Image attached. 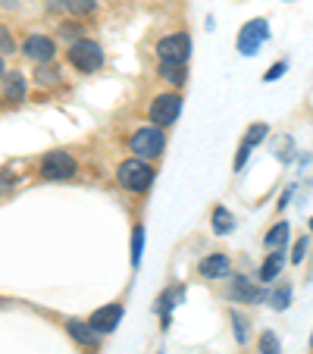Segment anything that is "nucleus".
<instances>
[{
	"mask_svg": "<svg viewBox=\"0 0 313 354\" xmlns=\"http://www.w3.org/2000/svg\"><path fill=\"white\" fill-rule=\"evenodd\" d=\"M182 113V97L179 94H160L151 104V122L153 126H169L176 122V116Z\"/></svg>",
	"mask_w": 313,
	"mask_h": 354,
	"instance_id": "obj_5",
	"label": "nucleus"
},
{
	"mask_svg": "<svg viewBox=\"0 0 313 354\" xmlns=\"http://www.w3.org/2000/svg\"><path fill=\"white\" fill-rule=\"evenodd\" d=\"M188 50H191L188 35H167V38L157 44V57H160L163 63H185Z\"/></svg>",
	"mask_w": 313,
	"mask_h": 354,
	"instance_id": "obj_6",
	"label": "nucleus"
},
{
	"mask_svg": "<svg viewBox=\"0 0 313 354\" xmlns=\"http://www.w3.org/2000/svg\"><path fill=\"white\" fill-rule=\"evenodd\" d=\"M285 239H288V223H276V226L269 229V235H267V245L269 248H282L285 245Z\"/></svg>",
	"mask_w": 313,
	"mask_h": 354,
	"instance_id": "obj_16",
	"label": "nucleus"
},
{
	"mask_svg": "<svg viewBox=\"0 0 313 354\" xmlns=\"http://www.w3.org/2000/svg\"><path fill=\"white\" fill-rule=\"evenodd\" d=\"M232 295H235V298H238V301H254V298H257V288H254L251 282L245 279V276H238V279H235Z\"/></svg>",
	"mask_w": 313,
	"mask_h": 354,
	"instance_id": "obj_15",
	"label": "nucleus"
},
{
	"mask_svg": "<svg viewBox=\"0 0 313 354\" xmlns=\"http://www.w3.org/2000/svg\"><path fill=\"white\" fill-rule=\"evenodd\" d=\"M41 176H47V179H73L75 176V160L73 154H66V151H50V154L41 160Z\"/></svg>",
	"mask_w": 313,
	"mask_h": 354,
	"instance_id": "obj_4",
	"label": "nucleus"
},
{
	"mask_svg": "<svg viewBox=\"0 0 313 354\" xmlns=\"http://www.w3.org/2000/svg\"><path fill=\"white\" fill-rule=\"evenodd\" d=\"M73 10H94V0H73Z\"/></svg>",
	"mask_w": 313,
	"mask_h": 354,
	"instance_id": "obj_26",
	"label": "nucleus"
},
{
	"mask_svg": "<svg viewBox=\"0 0 313 354\" xmlns=\"http://www.w3.org/2000/svg\"><path fill=\"white\" fill-rule=\"evenodd\" d=\"M69 333H73L75 339H79L82 345H88V348H91L94 342H97V333L91 329V323H79V320H73V323H69Z\"/></svg>",
	"mask_w": 313,
	"mask_h": 354,
	"instance_id": "obj_13",
	"label": "nucleus"
},
{
	"mask_svg": "<svg viewBox=\"0 0 313 354\" xmlns=\"http://www.w3.org/2000/svg\"><path fill=\"white\" fill-rule=\"evenodd\" d=\"M263 135H267V126H263V122H257V126H254L251 132L245 135V145H251V147H254L257 141H263Z\"/></svg>",
	"mask_w": 313,
	"mask_h": 354,
	"instance_id": "obj_20",
	"label": "nucleus"
},
{
	"mask_svg": "<svg viewBox=\"0 0 313 354\" xmlns=\"http://www.w3.org/2000/svg\"><path fill=\"white\" fill-rule=\"evenodd\" d=\"M160 75L167 82H173V85H182V82H185V66H182V63H163Z\"/></svg>",
	"mask_w": 313,
	"mask_h": 354,
	"instance_id": "obj_14",
	"label": "nucleus"
},
{
	"mask_svg": "<svg viewBox=\"0 0 313 354\" xmlns=\"http://www.w3.org/2000/svg\"><path fill=\"white\" fill-rule=\"evenodd\" d=\"M151 179H153L151 167L141 160H126L120 167V185L129 188V192H147V188H151Z\"/></svg>",
	"mask_w": 313,
	"mask_h": 354,
	"instance_id": "obj_3",
	"label": "nucleus"
},
{
	"mask_svg": "<svg viewBox=\"0 0 313 354\" xmlns=\"http://www.w3.org/2000/svg\"><path fill=\"white\" fill-rule=\"evenodd\" d=\"M304 251H307V239H301L298 245H294V254H292V261H294V263H301V261H304Z\"/></svg>",
	"mask_w": 313,
	"mask_h": 354,
	"instance_id": "obj_23",
	"label": "nucleus"
},
{
	"mask_svg": "<svg viewBox=\"0 0 313 354\" xmlns=\"http://www.w3.org/2000/svg\"><path fill=\"white\" fill-rule=\"evenodd\" d=\"M163 147H167V138H163L160 126H144L132 135V151L138 157H157L163 154Z\"/></svg>",
	"mask_w": 313,
	"mask_h": 354,
	"instance_id": "obj_1",
	"label": "nucleus"
},
{
	"mask_svg": "<svg viewBox=\"0 0 313 354\" xmlns=\"http://www.w3.org/2000/svg\"><path fill=\"white\" fill-rule=\"evenodd\" d=\"M35 75H38V85H41V88L57 85V82H60V69H57V66H41Z\"/></svg>",
	"mask_w": 313,
	"mask_h": 354,
	"instance_id": "obj_18",
	"label": "nucleus"
},
{
	"mask_svg": "<svg viewBox=\"0 0 313 354\" xmlns=\"http://www.w3.org/2000/svg\"><path fill=\"white\" fill-rule=\"evenodd\" d=\"M247 151H251V145H241L238 157H235V169H241V167H245V160H247Z\"/></svg>",
	"mask_w": 313,
	"mask_h": 354,
	"instance_id": "obj_25",
	"label": "nucleus"
},
{
	"mask_svg": "<svg viewBox=\"0 0 313 354\" xmlns=\"http://www.w3.org/2000/svg\"><path fill=\"white\" fill-rule=\"evenodd\" d=\"M3 97L10 100V104H19L22 97H26V79H22L19 73H13V75H3Z\"/></svg>",
	"mask_w": 313,
	"mask_h": 354,
	"instance_id": "obj_11",
	"label": "nucleus"
},
{
	"mask_svg": "<svg viewBox=\"0 0 313 354\" xmlns=\"http://www.w3.org/2000/svg\"><path fill=\"white\" fill-rule=\"evenodd\" d=\"M122 320V308L120 304H110V308H100L97 314L91 317V329L94 333H113Z\"/></svg>",
	"mask_w": 313,
	"mask_h": 354,
	"instance_id": "obj_9",
	"label": "nucleus"
},
{
	"mask_svg": "<svg viewBox=\"0 0 313 354\" xmlns=\"http://www.w3.org/2000/svg\"><path fill=\"white\" fill-rule=\"evenodd\" d=\"M288 298H292V288L282 286L279 292H273V298H269V301H273V308H276V310H285V308H288Z\"/></svg>",
	"mask_w": 313,
	"mask_h": 354,
	"instance_id": "obj_19",
	"label": "nucleus"
},
{
	"mask_svg": "<svg viewBox=\"0 0 313 354\" xmlns=\"http://www.w3.org/2000/svg\"><path fill=\"white\" fill-rule=\"evenodd\" d=\"M260 345H263V354H279V342L273 339V333L263 335V339H260Z\"/></svg>",
	"mask_w": 313,
	"mask_h": 354,
	"instance_id": "obj_22",
	"label": "nucleus"
},
{
	"mask_svg": "<svg viewBox=\"0 0 313 354\" xmlns=\"http://www.w3.org/2000/svg\"><path fill=\"white\" fill-rule=\"evenodd\" d=\"M69 63H73L75 69H82V73H94V69H100V63H104V50H100L94 41H75V44L69 47Z\"/></svg>",
	"mask_w": 313,
	"mask_h": 354,
	"instance_id": "obj_2",
	"label": "nucleus"
},
{
	"mask_svg": "<svg viewBox=\"0 0 313 354\" xmlns=\"http://www.w3.org/2000/svg\"><path fill=\"white\" fill-rule=\"evenodd\" d=\"M310 229H313V220H310Z\"/></svg>",
	"mask_w": 313,
	"mask_h": 354,
	"instance_id": "obj_28",
	"label": "nucleus"
},
{
	"mask_svg": "<svg viewBox=\"0 0 313 354\" xmlns=\"http://www.w3.org/2000/svg\"><path fill=\"white\" fill-rule=\"evenodd\" d=\"M26 57H32V60H38V63H47V60H54V41L50 38H44V35H32V38H26Z\"/></svg>",
	"mask_w": 313,
	"mask_h": 354,
	"instance_id": "obj_8",
	"label": "nucleus"
},
{
	"mask_svg": "<svg viewBox=\"0 0 313 354\" xmlns=\"http://www.w3.org/2000/svg\"><path fill=\"white\" fill-rule=\"evenodd\" d=\"M267 38H269L267 22H263V19H254V22H247V26L241 28V35H238V50H241V54H257V47L263 44Z\"/></svg>",
	"mask_w": 313,
	"mask_h": 354,
	"instance_id": "obj_7",
	"label": "nucleus"
},
{
	"mask_svg": "<svg viewBox=\"0 0 313 354\" xmlns=\"http://www.w3.org/2000/svg\"><path fill=\"white\" fill-rule=\"evenodd\" d=\"M282 73H285V63H276V66L273 69H269V73L267 75H263V79H267V82H276V79H279V75Z\"/></svg>",
	"mask_w": 313,
	"mask_h": 354,
	"instance_id": "obj_24",
	"label": "nucleus"
},
{
	"mask_svg": "<svg viewBox=\"0 0 313 354\" xmlns=\"http://www.w3.org/2000/svg\"><path fill=\"white\" fill-rule=\"evenodd\" d=\"M141 245H144V232H141V226L135 229V239H132V261L138 263L141 261Z\"/></svg>",
	"mask_w": 313,
	"mask_h": 354,
	"instance_id": "obj_21",
	"label": "nucleus"
},
{
	"mask_svg": "<svg viewBox=\"0 0 313 354\" xmlns=\"http://www.w3.org/2000/svg\"><path fill=\"white\" fill-rule=\"evenodd\" d=\"M282 263H285V257H282V254H279V248H276L273 254L267 257V263L260 267V279H263V282H273L276 276L282 273Z\"/></svg>",
	"mask_w": 313,
	"mask_h": 354,
	"instance_id": "obj_12",
	"label": "nucleus"
},
{
	"mask_svg": "<svg viewBox=\"0 0 313 354\" xmlns=\"http://www.w3.org/2000/svg\"><path fill=\"white\" fill-rule=\"evenodd\" d=\"M200 276H207V279H222V276H229V257L226 254H210L200 261Z\"/></svg>",
	"mask_w": 313,
	"mask_h": 354,
	"instance_id": "obj_10",
	"label": "nucleus"
},
{
	"mask_svg": "<svg viewBox=\"0 0 313 354\" xmlns=\"http://www.w3.org/2000/svg\"><path fill=\"white\" fill-rule=\"evenodd\" d=\"M0 75H3V57H0Z\"/></svg>",
	"mask_w": 313,
	"mask_h": 354,
	"instance_id": "obj_27",
	"label": "nucleus"
},
{
	"mask_svg": "<svg viewBox=\"0 0 313 354\" xmlns=\"http://www.w3.org/2000/svg\"><path fill=\"white\" fill-rule=\"evenodd\" d=\"M232 214H229V210H222V207H216L214 210V229H216V232H232Z\"/></svg>",
	"mask_w": 313,
	"mask_h": 354,
	"instance_id": "obj_17",
	"label": "nucleus"
}]
</instances>
